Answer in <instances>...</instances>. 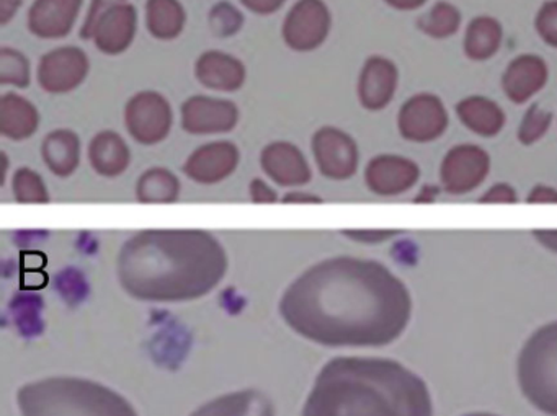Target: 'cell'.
<instances>
[{
	"instance_id": "6da1fadb",
	"label": "cell",
	"mask_w": 557,
	"mask_h": 416,
	"mask_svg": "<svg viewBox=\"0 0 557 416\" xmlns=\"http://www.w3.org/2000/svg\"><path fill=\"white\" fill-rule=\"evenodd\" d=\"M278 312L289 330L321 346H386L406 331L412 295L383 263L334 256L302 272Z\"/></svg>"
},
{
	"instance_id": "7a4b0ae2",
	"label": "cell",
	"mask_w": 557,
	"mask_h": 416,
	"mask_svg": "<svg viewBox=\"0 0 557 416\" xmlns=\"http://www.w3.org/2000/svg\"><path fill=\"white\" fill-rule=\"evenodd\" d=\"M223 243L201 229H148L123 243L116 276L126 294L152 304H181L210 294L226 278Z\"/></svg>"
},
{
	"instance_id": "3957f363",
	"label": "cell",
	"mask_w": 557,
	"mask_h": 416,
	"mask_svg": "<svg viewBox=\"0 0 557 416\" xmlns=\"http://www.w3.org/2000/svg\"><path fill=\"white\" fill-rule=\"evenodd\" d=\"M301 416H433L422 377L387 357L337 356L322 366Z\"/></svg>"
},
{
	"instance_id": "277c9868",
	"label": "cell",
	"mask_w": 557,
	"mask_h": 416,
	"mask_svg": "<svg viewBox=\"0 0 557 416\" xmlns=\"http://www.w3.org/2000/svg\"><path fill=\"white\" fill-rule=\"evenodd\" d=\"M17 406L21 416H139L112 387L71 376L24 383L17 390Z\"/></svg>"
},
{
	"instance_id": "5b68a950",
	"label": "cell",
	"mask_w": 557,
	"mask_h": 416,
	"mask_svg": "<svg viewBox=\"0 0 557 416\" xmlns=\"http://www.w3.org/2000/svg\"><path fill=\"white\" fill-rule=\"evenodd\" d=\"M524 399L544 415L557 416V320L534 330L517 361Z\"/></svg>"
},
{
	"instance_id": "8992f818",
	"label": "cell",
	"mask_w": 557,
	"mask_h": 416,
	"mask_svg": "<svg viewBox=\"0 0 557 416\" xmlns=\"http://www.w3.org/2000/svg\"><path fill=\"white\" fill-rule=\"evenodd\" d=\"M449 125L448 110L438 96L419 92L400 106L397 129L406 141L430 144L445 135Z\"/></svg>"
},
{
	"instance_id": "52a82bcc",
	"label": "cell",
	"mask_w": 557,
	"mask_h": 416,
	"mask_svg": "<svg viewBox=\"0 0 557 416\" xmlns=\"http://www.w3.org/2000/svg\"><path fill=\"white\" fill-rule=\"evenodd\" d=\"M172 123L174 113L171 103L154 90L138 92L126 103V129L139 144L156 146L168 139Z\"/></svg>"
},
{
	"instance_id": "ba28073f",
	"label": "cell",
	"mask_w": 557,
	"mask_h": 416,
	"mask_svg": "<svg viewBox=\"0 0 557 416\" xmlns=\"http://www.w3.org/2000/svg\"><path fill=\"white\" fill-rule=\"evenodd\" d=\"M491 155L481 146L461 142L453 146L440 165V184L446 193L468 194L491 174Z\"/></svg>"
},
{
	"instance_id": "9c48e42d",
	"label": "cell",
	"mask_w": 557,
	"mask_h": 416,
	"mask_svg": "<svg viewBox=\"0 0 557 416\" xmlns=\"http://www.w3.org/2000/svg\"><path fill=\"white\" fill-rule=\"evenodd\" d=\"M332 15L324 0H298L283 22L285 43L298 53L318 50L327 40Z\"/></svg>"
},
{
	"instance_id": "30bf717a",
	"label": "cell",
	"mask_w": 557,
	"mask_h": 416,
	"mask_svg": "<svg viewBox=\"0 0 557 416\" xmlns=\"http://www.w3.org/2000/svg\"><path fill=\"white\" fill-rule=\"evenodd\" d=\"M312 154L318 171L329 180L344 181L354 177L360 164L357 141L344 129L324 126L312 136Z\"/></svg>"
},
{
	"instance_id": "8fae6325",
	"label": "cell",
	"mask_w": 557,
	"mask_h": 416,
	"mask_svg": "<svg viewBox=\"0 0 557 416\" xmlns=\"http://www.w3.org/2000/svg\"><path fill=\"white\" fill-rule=\"evenodd\" d=\"M90 61L81 48L48 51L38 64V84L45 92L61 96L76 90L89 76Z\"/></svg>"
},
{
	"instance_id": "7c38bea8",
	"label": "cell",
	"mask_w": 557,
	"mask_h": 416,
	"mask_svg": "<svg viewBox=\"0 0 557 416\" xmlns=\"http://www.w3.org/2000/svg\"><path fill=\"white\" fill-rule=\"evenodd\" d=\"M237 123L239 109L231 100L195 96L182 105V128L188 135H224L233 131Z\"/></svg>"
},
{
	"instance_id": "4fadbf2b",
	"label": "cell",
	"mask_w": 557,
	"mask_h": 416,
	"mask_svg": "<svg viewBox=\"0 0 557 416\" xmlns=\"http://www.w3.org/2000/svg\"><path fill=\"white\" fill-rule=\"evenodd\" d=\"M419 178V165L406 155H376L364 168V184L377 197H399L407 193Z\"/></svg>"
},
{
	"instance_id": "5bb4252c",
	"label": "cell",
	"mask_w": 557,
	"mask_h": 416,
	"mask_svg": "<svg viewBox=\"0 0 557 416\" xmlns=\"http://www.w3.org/2000/svg\"><path fill=\"white\" fill-rule=\"evenodd\" d=\"M239 161V149L233 142H208L191 152L182 171L197 184L216 185L236 172Z\"/></svg>"
},
{
	"instance_id": "9a60e30c",
	"label": "cell",
	"mask_w": 557,
	"mask_h": 416,
	"mask_svg": "<svg viewBox=\"0 0 557 416\" xmlns=\"http://www.w3.org/2000/svg\"><path fill=\"white\" fill-rule=\"evenodd\" d=\"M397 87H399V70L394 61L380 54H374L364 61L358 77L357 89L358 100L364 110L381 112L386 109L396 97Z\"/></svg>"
},
{
	"instance_id": "2e32d148",
	"label": "cell",
	"mask_w": 557,
	"mask_h": 416,
	"mask_svg": "<svg viewBox=\"0 0 557 416\" xmlns=\"http://www.w3.org/2000/svg\"><path fill=\"white\" fill-rule=\"evenodd\" d=\"M260 165L267 177L280 187H305L312 178L305 154L292 142L278 141L265 146L260 154Z\"/></svg>"
},
{
	"instance_id": "e0dca14e",
	"label": "cell",
	"mask_w": 557,
	"mask_h": 416,
	"mask_svg": "<svg viewBox=\"0 0 557 416\" xmlns=\"http://www.w3.org/2000/svg\"><path fill=\"white\" fill-rule=\"evenodd\" d=\"M549 67L537 54L524 53L510 61L502 74V89L515 105L530 102L546 87Z\"/></svg>"
},
{
	"instance_id": "ac0fdd59",
	"label": "cell",
	"mask_w": 557,
	"mask_h": 416,
	"mask_svg": "<svg viewBox=\"0 0 557 416\" xmlns=\"http://www.w3.org/2000/svg\"><path fill=\"white\" fill-rule=\"evenodd\" d=\"M84 0H35L28 30L41 40H61L73 31Z\"/></svg>"
},
{
	"instance_id": "d6986e66",
	"label": "cell",
	"mask_w": 557,
	"mask_h": 416,
	"mask_svg": "<svg viewBox=\"0 0 557 416\" xmlns=\"http://www.w3.org/2000/svg\"><path fill=\"white\" fill-rule=\"evenodd\" d=\"M138 30V11L129 2L110 9L94 30L92 40L97 50L109 56L125 53L135 40Z\"/></svg>"
},
{
	"instance_id": "ffe728a7",
	"label": "cell",
	"mask_w": 557,
	"mask_h": 416,
	"mask_svg": "<svg viewBox=\"0 0 557 416\" xmlns=\"http://www.w3.org/2000/svg\"><path fill=\"white\" fill-rule=\"evenodd\" d=\"M195 76L201 86L216 92H236L246 83V66L223 51H207L195 64Z\"/></svg>"
},
{
	"instance_id": "44dd1931",
	"label": "cell",
	"mask_w": 557,
	"mask_h": 416,
	"mask_svg": "<svg viewBox=\"0 0 557 416\" xmlns=\"http://www.w3.org/2000/svg\"><path fill=\"white\" fill-rule=\"evenodd\" d=\"M190 416H276L272 400L259 390H236L216 396Z\"/></svg>"
},
{
	"instance_id": "7402d4cb",
	"label": "cell",
	"mask_w": 557,
	"mask_h": 416,
	"mask_svg": "<svg viewBox=\"0 0 557 416\" xmlns=\"http://www.w3.org/2000/svg\"><path fill=\"white\" fill-rule=\"evenodd\" d=\"M456 116L469 131L481 138H495L507 123L502 106L484 96H468L456 103Z\"/></svg>"
},
{
	"instance_id": "603a6c76",
	"label": "cell",
	"mask_w": 557,
	"mask_h": 416,
	"mask_svg": "<svg viewBox=\"0 0 557 416\" xmlns=\"http://www.w3.org/2000/svg\"><path fill=\"white\" fill-rule=\"evenodd\" d=\"M41 116L37 106L15 92L0 97V135L12 141L32 138L40 128Z\"/></svg>"
},
{
	"instance_id": "cb8c5ba5",
	"label": "cell",
	"mask_w": 557,
	"mask_h": 416,
	"mask_svg": "<svg viewBox=\"0 0 557 416\" xmlns=\"http://www.w3.org/2000/svg\"><path fill=\"white\" fill-rule=\"evenodd\" d=\"M132 151L125 139L115 131H100L89 144V162L102 177H119L132 164Z\"/></svg>"
},
{
	"instance_id": "d4e9b609",
	"label": "cell",
	"mask_w": 557,
	"mask_h": 416,
	"mask_svg": "<svg viewBox=\"0 0 557 416\" xmlns=\"http://www.w3.org/2000/svg\"><path fill=\"white\" fill-rule=\"evenodd\" d=\"M504 43V28L497 18L491 15H479L466 27L462 51L475 63L492 60Z\"/></svg>"
},
{
	"instance_id": "484cf974",
	"label": "cell",
	"mask_w": 557,
	"mask_h": 416,
	"mask_svg": "<svg viewBox=\"0 0 557 416\" xmlns=\"http://www.w3.org/2000/svg\"><path fill=\"white\" fill-rule=\"evenodd\" d=\"M41 155L57 177H70L81 164V138L71 129H57L45 138Z\"/></svg>"
},
{
	"instance_id": "4316f807",
	"label": "cell",
	"mask_w": 557,
	"mask_h": 416,
	"mask_svg": "<svg viewBox=\"0 0 557 416\" xmlns=\"http://www.w3.org/2000/svg\"><path fill=\"white\" fill-rule=\"evenodd\" d=\"M187 24V12L178 0H148L146 27L152 37L171 41L181 37Z\"/></svg>"
},
{
	"instance_id": "83f0119b",
	"label": "cell",
	"mask_w": 557,
	"mask_h": 416,
	"mask_svg": "<svg viewBox=\"0 0 557 416\" xmlns=\"http://www.w3.org/2000/svg\"><path fill=\"white\" fill-rule=\"evenodd\" d=\"M139 203L168 204L181 197V180L168 168L154 167L146 171L136 185Z\"/></svg>"
},
{
	"instance_id": "f1b7e54d",
	"label": "cell",
	"mask_w": 557,
	"mask_h": 416,
	"mask_svg": "<svg viewBox=\"0 0 557 416\" xmlns=\"http://www.w3.org/2000/svg\"><path fill=\"white\" fill-rule=\"evenodd\" d=\"M462 15L456 5L440 0L432 9L417 18V28L432 40H448L461 28Z\"/></svg>"
},
{
	"instance_id": "f546056e",
	"label": "cell",
	"mask_w": 557,
	"mask_h": 416,
	"mask_svg": "<svg viewBox=\"0 0 557 416\" xmlns=\"http://www.w3.org/2000/svg\"><path fill=\"white\" fill-rule=\"evenodd\" d=\"M12 193L22 204H44L50 201L44 177L34 168H18L12 178Z\"/></svg>"
},
{
	"instance_id": "4dcf8cb0",
	"label": "cell",
	"mask_w": 557,
	"mask_h": 416,
	"mask_svg": "<svg viewBox=\"0 0 557 416\" xmlns=\"http://www.w3.org/2000/svg\"><path fill=\"white\" fill-rule=\"evenodd\" d=\"M0 84L27 89L30 86V61L14 48L0 50Z\"/></svg>"
},
{
	"instance_id": "1f68e13d",
	"label": "cell",
	"mask_w": 557,
	"mask_h": 416,
	"mask_svg": "<svg viewBox=\"0 0 557 416\" xmlns=\"http://www.w3.org/2000/svg\"><path fill=\"white\" fill-rule=\"evenodd\" d=\"M550 125H553V113L541 106L540 103H533L524 112L523 119L518 126V141L523 146L536 144L547 135Z\"/></svg>"
},
{
	"instance_id": "d6a6232c",
	"label": "cell",
	"mask_w": 557,
	"mask_h": 416,
	"mask_svg": "<svg viewBox=\"0 0 557 416\" xmlns=\"http://www.w3.org/2000/svg\"><path fill=\"white\" fill-rule=\"evenodd\" d=\"M208 24L218 38H231L239 34L243 28L244 15L236 5L227 0H221L211 8Z\"/></svg>"
},
{
	"instance_id": "836d02e7",
	"label": "cell",
	"mask_w": 557,
	"mask_h": 416,
	"mask_svg": "<svg viewBox=\"0 0 557 416\" xmlns=\"http://www.w3.org/2000/svg\"><path fill=\"white\" fill-rule=\"evenodd\" d=\"M534 30L547 47L557 50V0H546L534 17Z\"/></svg>"
},
{
	"instance_id": "e575fe53",
	"label": "cell",
	"mask_w": 557,
	"mask_h": 416,
	"mask_svg": "<svg viewBox=\"0 0 557 416\" xmlns=\"http://www.w3.org/2000/svg\"><path fill=\"white\" fill-rule=\"evenodd\" d=\"M123 2H128V0H92V4H90L89 12H87L86 15V21H84L83 28H81L79 31L81 38L86 41L92 40L94 30H96L100 18H102L110 9L123 4Z\"/></svg>"
},
{
	"instance_id": "d590c367",
	"label": "cell",
	"mask_w": 557,
	"mask_h": 416,
	"mask_svg": "<svg viewBox=\"0 0 557 416\" xmlns=\"http://www.w3.org/2000/svg\"><path fill=\"white\" fill-rule=\"evenodd\" d=\"M400 230L391 229H348L344 230V236L354 242L364 243V245H377V243L387 242L399 236Z\"/></svg>"
},
{
	"instance_id": "8d00e7d4",
	"label": "cell",
	"mask_w": 557,
	"mask_h": 416,
	"mask_svg": "<svg viewBox=\"0 0 557 416\" xmlns=\"http://www.w3.org/2000/svg\"><path fill=\"white\" fill-rule=\"evenodd\" d=\"M479 203L482 204H513L518 203V193L510 184H495L488 188L481 198Z\"/></svg>"
},
{
	"instance_id": "74e56055",
	"label": "cell",
	"mask_w": 557,
	"mask_h": 416,
	"mask_svg": "<svg viewBox=\"0 0 557 416\" xmlns=\"http://www.w3.org/2000/svg\"><path fill=\"white\" fill-rule=\"evenodd\" d=\"M250 200L257 204H272L278 201V193L272 185L267 184L262 178H253L249 187Z\"/></svg>"
},
{
	"instance_id": "f35d334b",
	"label": "cell",
	"mask_w": 557,
	"mask_h": 416,
	"mask_svg": "<svg viewBox=\"0 0 557 416\" xmlns=\"http://www.w3.org/2000/svg\"><path fill=\"white\" fill-rule=\"evenodd\" d=\"M244 8L257 15H272L285 5L286 0H240Z\"/></svg>"
},
{
	"instance_id": "ab89813d",
	"label": "cell",
	"mask_w": 557,
	"mask_h": 416,
	"mask_svg": "<svg viewBox=\"0 0 557 416\" xmlns=\"http://www.w3.org/2000/svg\"><path fill=\"white\" fill-rule=\"evenodd\" d=\"M527 203L557 204V188L549 187V185H536L528 193Z\"/></svg>"
},
{
	"instance_id": "60d3db41",
	"label": "cell",
	"mask_w": 557,
	"mask_h": 416,
	"mask_svg": "<svg viewBox=\"0 0 557 416\" xmlns=\"http://www.w3.org/2000/svg\"><path fill=\"white\" fill-rule=\"evenodd\" d=\"M24 0H0V25L5 27L17 15Z\"/></svg>"
},
{
	"instance_id": "b9f144b4",
	"label": "cell",
	"mask_w": 557,
	"mask_h": 416,
	"mask_svg": "<svg viewBox=\"0 0 557 416\" xmlns=\"http://www.w3.org/2000/svg\"><path fill=\"white\" fill-rule=\"evenodd\" d=\"M533 237L544 249L557 253V229H536L533 230Z\"/></svg>"
},
{
	"instance_id": "7bdbcfd3",
	"label": "cell",
	"mask_w": 557,
	"mask_h": 416,
	"mask_svg": "<svg viewBox=\"0 0 557 416\" xmlns=\"http://www.w3.org/2000/svg\"><path fill=\"white\" fill-rule=\"evenodd\" d=\"M384 4L389 5L394 11L413 12L422 9L426 0H384Z\"/></svg>"
},
{
	"instance_id": "ee69618b",
	"label": "cell",
	"mask_w": 557,
	"mask_h": 416,
	"mask_svg": "<svg viewBox=\"0 0 557 416\" xmlns=\"http://www.w3.org/2000/svg\"><path fill=\"white\" fill-rule=\"evenodd\" d=\"M282 203L319 204L322 203V200L321 198L318 197V194L298 193V191H293V193H286L285 197L282 198Z\"/></svg>"
},
{
	"instance_id": "f6af8a7d",
	"label": "cell",
	"mask_w": 557,
	"mask_h": 416,
	"mask_svg": "<svg viewBox=\"0 0 557 416\" xmlns=\"http://www.w3.org/2000/svg\"><path fill=\"white\" fill-rule=\"evenodd\" d=\"M440 190L438 188L426 187L422 193L419 194L416 201H429L430 197L435 198L438 197Z\"/></svg>"
},
{
	"instance_id": "bcb514c9",
	"label": "cell",
	"mask_w": 557,
	"mask_h": 416,
	"mask_svg": "<svg viewBox=\"0 0 557 416\" xmlns=\"http://www.w3.org/2000/svg\"><path fill=\"white\" fill-rule=\"evenodd\" d=\"M0 159H2V185H5V180H8V154L2 152Z\"/></svg>"
},
{
	"instance_id": "7dc6e473",
	"label": "cell",
	"mask_w": 557,
	"mask_h": 416,
	"mask_svg": "<svg viewBox=\"0 0 557 416\" xmlns=\"http://www.w3.org/2000/svg\"><path fill=\"white\" fill-rule=\"evenodd\" d=\"M465 416H497V415H492V413L479 412V413H469V415H465Z\"/></svg>"
}]
</instances>
